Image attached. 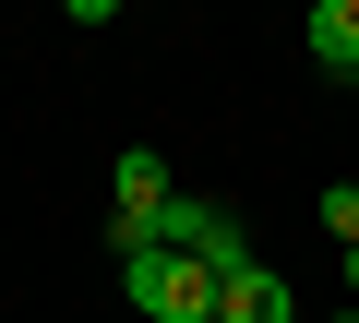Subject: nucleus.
<instances>
[{"label": "nucleus", "mask_w": 359, "mask_h": 323, "mask_svg": "<svg viewBox=\"0 0 359 323\" xmlns=\"http://www.w3.org/2000/svg\"><path fill=\"white\" fill-rule=\"evenodd\" d=\"M120 299H132L144 323H216L228 275H204L192 252H132V263H120Z\"/></svg>", "instance_id": "f257e3e1"}, {"label": "nucleus", "mask_w": 359, "mask_h": 323, "mask_svg": "<svg viewBox=\"0 0 359 323\" xmlns=\"http://www.w3.org/2000/svg\"><path fill=\"white\" fill-rule=\"evenodd\" d=\"M156 252H192L204 275H240V263H252V240H240V216H216L204 192H180V204L156 216Z\"/></svg>", "instance_id": "f03ea898"}, {"label": "nucleus", "mask_w": 359, "mask_h": 323, "mask_svg": "<svg viewBox=\"0 0 359 323\" xmlns=\"http://www.w3.org/2000/svg\"><path fill=\"white\" fill-rule=\"evenodd\" d=\"M216 323H299V299H287V275H276V263H240V275H228V299H216Z\"/></svg>", "instance_id": "7ed1b4c3"}, {"label": "nucleus", "mask_w": 359, "mask_h": 323, "mask_svg": "<svg viewBox=\"0 0 359 323\" xmlns=\"http://www.w3.org/2000/svg\"><path fill=\"white\" fill-rule=\"evenodd\" d=\"M299 36H311V60L347 84V72H359V0H311V25H299Z\"/></svg>", "instance_id": "20e7f679"}, {"label": "nucleus", "mask_w": 359, "mask_h": 323, "mask_svg": "<svg viewBox=\"0 0 359 323\" xmlns=\"http://www.w3.org/2000/svg\"><path fill=\"white\" fill-rule=\"evenodd\" d=\"M323 240H335V252H359V180H335V192H323Z\"/></svg>", "instance_id": "39448f33"}, {"label": "nucleus", "mask_w": 359, "mask_h": 323, "mask_svg": "<svg viewBox=\"0 0 359 323\" xmlns=\"http://www.w3.org/2000/svg\"><path fill=\"white\" fill-rule=\"evenodd\" d=\"M347 287H359V252H347Z\"/></svg>", "instance_id": "423d86ee"}, {"label": "nucleus", "mask_w": 359, "mask_h": 323, "mask_svg": "<svg viewBox=\"0 0 359 323\" xmlns=\"http://www.w3.org/2000/svg\"><path fill=\"white\" fill-rule=\"evenodd\" d=\"M347 96H359V72H347Z\"/></svg>", "instance_id": "0eeeda50"}, {"label": "nucleus", "mask_w": 359, "mask_h": 323, "mask_svg": "<svg viewBox=\"0 0 359 323\" xmlns=\"http://www.w3.org/2000/svg\"><path fill=\"white\" fill-rule=\"evenodd\" d=\"M335 323H359V311H335Z\"/></svg>", "instance_id": "6e6552de"}]
</instances>
